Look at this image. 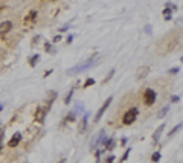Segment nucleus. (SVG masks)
I'll use <instances>...</instances> for the list:
<instances>
[{
    "instance_id": "obj_8",
    "label": "nucleus",
    "mask_w": 183,
    "mask_h": 163,
    "mask_svg": "<svg viewBox=\"0 0 183 163\" xmlns=\"http://www.w3.org/2000/svg\"><path fill=\"white\" fill-rule=\"evenodd\" d=\"M165 130V125H160L157 130L154 131V134H153V139H154V142H157L159 140V137H160V134H162V131Z\"/></svg>"
},
{
    "instance_id": "obj_13",
    "label": "nucleus",
    "mask_w": 183,
    "mask_h": 163,
    "mask_svg": "<svg viewBox=\"0 0 183 163\" xmlns=\"http://www.w3.org/2000/svg\"><path fill=\"white\" fill-rule=\"evenodd\" d=\"M72 94H73V90H70V92H69V94H67V96L64 98V102H66V104H69V102H70V99H72Z\"/></svg>"
},
{
    "instance_id": "obj_2",
    "label": "nucleus",
    "mask_w": 183,
    "mask_h": 163,
    "mask_svg": "<svg viewBox=\"0 0 183 163\" xmlns=\"http://www.w3.org/2000/svg\"><path fill=\"white\" fill-rule=\"evenodd\" d=\"M156 101V92L153 89H147L144 93V102L145 105H153Z\"/></svg>"
},
{
    "instance_id": "obj_11",
    "label": "nucleus",
    "mask_w": 183,
    "mask_h": 163,
    "mask_svg": "<svg viewBox=\"0 0 183 163\" xmlns=\"http://www.w3.org/2000/svg\"><path fill=\"white\" fill-rule=\"evenodd\" d=\"M86 125H87V116H84L83 122H81V128H79V131H81V133H83V131L86 130Z\"/></svg>"
},
{
    "instance_id": "obj_21",
    "label": "nucleus",
    "mask_w": 183,
    "mask_h": 163,
    "mask_svg": "<svg viewBox=\"0 0 183 163\" xmlns=\"http://www.w3.org/2000/svg\"><path fill=\"white\" fill-rule=\"evenodd\" d=\"M182 61H183V58H182Z\"/></svg>"
},
{
    "instance_id": "obj_1",
    "label": "nucleus",
    "mask_w": 183,
    "mask_h": 163,
    "mask_svg": "<svg viewBox=\"0 0 183 163\" xmlns=\"http://www.w3.org/2000/svg\"><path fill=\"white\" fill-rule=\"evenodd\" d=\"M137 114H139V110H137V108H130V110H128V111L124 114V118H122V122H124V125L133 124V122L136 120Z\"/></svg>"
},
{
    "instance_id": "obj_9",
    "label": "nucleus",
    "mask_w": 183,
    "mask_h": 163,
    "mask_svg": "<svg viewBox=\"0 0 183 163\" xmlns=\"http://www.w3.org/2000/svg\"><path fill=\"white\" fill-rule=\"evenodd\" d=\"M37 18V11H31L29 12V14L28 15H26V23H29V22H34V20H35Z\"/></svg>"
},
{
    "instance_id": "obj_4",
    "label": "nucleus",
    "mask_w": 183,
    "mask_h": 163,
    "mask_svg": "<svg viewBox=\"0 0 183 163\" xmlns=\"http://www.w3.org/2000/svg\"><path fill=\"white\" fill-rule=\"evenodd\" d=\"M92 64H93V59H89L87 63H84V64H81V66L75 67V69L67 70V73H69V75H73V73H76V72H83V70H86V69H89V67H90Z\"/></svg>"
},
{
    "instance_id": "obj_10",
    "label": "nucleus",
    "mask_w": 183,
    "mask_h": 163,
    "mask_svg": "<svg viewBox=\"0 0 183 163\" xmlns=\"http://www.w3.org/2000/svg\"><path fill=\"white\" fill-rule=\"evenodd\" d=\"M183 127V124H179L177 127H175V128H172V130L171 131H169V136H174L175 133H177V131H180V128Z\"/></svg>"
},
{
    "instance_id": "obj_12",
    "label": "nucleus",
    "mask_w": 183,
    "mask_h": 163,
    "mask_svg": "<svg viewBox=\"0 0 183 163\" xmlns=\"http://www.w3.org/2000/svg\"><path fill=\"white\" fill-rule=\"evenodd\" d=\"M166 113H168V107H163V108H162V110L159 111V114H157V116H159V118H163Z\"/></svg>"
},
{
    "instance_id": "obj_19",
    "label": "nucleus",
    "mask_w": 183,
    "mask_h": 163,
    "mask_svg": "<svg viewBox=\"0 0 183 163\" xmlns=\"http://www.w3.org/2000/svg\"><path fill=\"white\" fill-rule=\"evenodd\" d=\"M175 72H179V67H177V69H171V70H169V73H175Z\"/></svg>"
},
{
    "instance_id": "obj_16",
    "label": "nucleus",
    "mask_w": 183,
    "mask_h": 163,
    "mask_svg": "<svg viewBox=\"0 0 183 163\" xmlns=\"http://www.w3.org/2000/svg\"><path fill=\"white\" fill-rule=\"evenodd\" d=\"M95 84V79H92V78H89L86 81V84H84V87H89V85H93Z\"/></svg>"
},
{
    "instance_id": "obj_14",
    "label": "nucleus",
    "mask_w": 183,
    "mask_h": 163,
    "mask_svg": "<svg viewBox=\"0 0 183 163\" xmlns=\"http://www.w3.org/2000/svg\"><path fill=\"white\" fill-rule=\"evenodd\" d=\"M37 61H38V55L32 57V58L29 59V63H31V66H35V64H37Z\"/></svg>"
},
{
    "instance_id": "obj_6",
    "label": "nucleus",
    "mask_w": 183,
    "mask_h": 163,
    "mask_svg": "<svg viewBox=\"0 0 183 163\" xmlns=\"http://www.w3.org/2000/svg\"><path fill=\"white\" fill-rule=\"evenodd\" d=\"M20 140H22V134H20V133H15L14 136H12V139L8 142V146H11V148L17 146V145L20 143Z\"/></svg>"
},
{
    "instance_id": "obj_17",
    "label": "nucleus",
    "mask_w": 183,
    "mask_h": 163,
    "mask_svg": "<svg viewBox=\"0 0 183 163\" xmlns=\"http://www.w3.org/2000/svg\"><path fill=\"white\" fill-rule=\"evenodd\" d=\"M171 101H172V102H179L180 98H179V96H172V98H171Z\"/></svg>"
},
{
    "instance_id": "obj_3",
    "label": "nucleus",
    "mask_w": 183,
    "mask_h": 163,
    "mask_svg": "<svg viewBox=\"0 0 183 163\" xmlns=\"http://www.w3.org/2000/svg\"><path fill=\"white\" fill-rule=\"evenodd\" d=\"M111 101H113V98H111V96H110V98H107V101H105V102H104V105H102V107H101V108H99V110H98V113H96V116H95V120H96V122H98V120H99L101 118H102V114H104V111H105V110H107V108H108V105H110V104H111Z\"/></svg>"
},
{
    "instance_id": "obj_5",
    "label": "nucleus",
    "mask_w": 183,
    "mask_h": 163,
    "mask_svg": "<svg viewBox=\"0 0 183 163\" xmlns=\"http://www.w3.org/2000/svg\"><path fill=\"white\" fill-rule=\"evenodd\" d=\"M11 29H12V23H11V22H3V23H0V37H5Z\"/></svg>"
},
{
    "instance_id": "obj_15",
    "label": "nucleus",
    "mask_w": 183,
    "mask_h": 163,
    "mask_svg": "<svg viewBox=\"0 0 183 163\" xmlns=\"http://www.w3.org/2000/svg\"><path fill=\"white\" fill-rule=\"evenodd\" d=\"M151 160H153V162H159V160H160V154H159V153H154L153 157H151Z\"/></svg>"
},
{
    "instance_id": "obj_7",
    "label": "nucleus",
    "mask_w": 183,
    "mask_h": 163,
    "mask_svg": "<svg viewBox=\"0 0 183 163\" xmlns=\"http://www.w3.org/2000/svg\"><path fill=\"white\" fill-rule=\"evenodd\" d=\"M148 73H150V67H148V66H144L142 69H139V70H137V75H136V76L140 79V78H145Z\"/></svg>"
},
{
    "instance_id": "obj_20",
    "label": "nucleus",
    "mask_w": 183,
    "mask_h": 163,
    "mask_svg": "<svg viewBox=\"0 0 183 163\" xmlns=\"http://www.w3.org/2000/svg\"><path fill=\"white\" fill-rule=\"evenodd\" d=\"M111 162H113V157H111V155H110V157H108V159H107V162H105V163H111Z\"/></svg>"
},
{
    "instance_id": "obj_18",
    "label": "nucleus",
    "mask_w": 183,
    "mask_h": 163,
    "mask_svg": "<svg viewBox=\"0 0 183 163\" xmlns=\"http://www.w3.org/2000/svg\"><path fill=\"white\" fill-rule=\"evenodd\" d=\"M128 154H130V149H128V151H127V153L124 154V157H122V162H124V160H125V159L128 157Z\"/></svg>"
}]
</instances>
